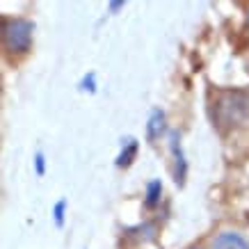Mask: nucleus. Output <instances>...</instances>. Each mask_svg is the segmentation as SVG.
Returning <instances> with one entry per match:
<instances>
[{
    "instance_id": "nucleus-1",
    "label": "nucleus",
    "mask_w": 249,
    "mask_h": 249,
    "mask_svg": "<svg viewBox=\"0 0 249 249\" xmlns=\"http://www.w3.org/2000/svg\"><path fill=\"white\" fill-rule=\"evenodd\" d=\"M249 117V91L242 89H224L217 91L213 103V121L217 128L227 130L238 126Z\"/></svg>"
},
{
    "instance_id": "nucleus-2",
    "label": "nucleus",
    "mask_w": 249,
    "mask_h": 249,
    "mask_svg": "<svg viewBox=\"0 0 249 249\" xmlns=\"http://www.w3.org/2000/svg\"><path fill=\"white\" fill-rule=\"evenodd\" d=\"M32 32L35 25L25 18H7V16L2 18L0 35H2V46L9 53H28L32 44Z\"/></svg>"
},
{
    "instance_id": "nucleus-3",
    "label": "nucleus",
    "mask_w": 249,
    "mask_h": 249,
    "mask_svg": "<svg viewBox=\"0 0 249 249\" xmlns=\"http://www.w3.org/2000/svg\"><path fill=\"white\" fill-rule=\"evenodd\" d=\"M169 146H172V156H174V178L178 185L185 183V174H188V162H185V156H183V149H181V135L172 130L169 135Z\"/></svg>"
},
{
    "instance_id": "nucleus-4",
    "label": "nucleus",
    "mask_w": 249,
    "mask_h": 249,
    "mask_svg": "<svg viewBox=\"0 0 249 249\" xmlns=\"http://www.w3.org/2000/svg\"><path fill=\"white\" fill-rule=\"evenodd\" d=\"M213 249H249V245L242 235L227 231V233L217 235V240L213 242Z\"/></svg>"
},
{
    "instance_id": "nucleus-5",
    "label": "nucleus",
    "mask_w": 249,
    "mask_h": 249,
    "mask_svg": "<svg viewBox=\"0 0 249 249\" xmlns=\"http://www.w3.org/2000/svg\"><path fill=\"white\" fill-rule=\"evenodd\" d=\"M137 149H140V142L133 140V137H128V140L124 142V146H121L119 156H117V167H128L130 162L135 160Z\"/></svg>"
},
{
    "instance_id": "nucleus-6",
    "label": "nucleus",
    "mask_w": 249,
    "mask_h": 249,
    "mask_svg": "<svg viewBox=\"0 0 249 249\" xmlns=\"http://www.w3.org/2000/svg\"><path fill=\"white\" fill-rule=\"evenodd\" d=\"M162 130H165V112L162 110H153L151 117H149V124H146V137L156 140V137L162 135Z\"/></svg>"
},
{
    "instance_id": "nucleus-7",
    "label": "nucleus",
    "mask_w": 249,
    "mask_h": 249,
    "mask_svg": "<svg viewBox=\"0 0 249 249\" xmlns=\"http://www.w3.org/2000/svg\"><path fill=\"white\" fill-rule=\"evenodd\" d=\"M160 195H162V183L151 181L146 185V208H156L160 204Z\"/></svg>"
},
{
    "instance_id": "nucleus-8",
    "label": "nucleus",
    "mask_w": 249,
    "mask_h": 249,
    "mask_svg": "<svg viewBox=\"0 0 249 249\" xmlns=\"http://www.w3.org/2000/svg\"><path fill=\"white\" fill-rule=\"evenodd\" d=\"M64 211H67V201H64V199H60V201L55 204V208H53L55 224H57V227H62V224H64Z\"/></svg>"
},
{
    "instance_id": "nucleus-9",
    "label": "nucleus",
    "mask_w": 249,
    "mask_h": 249,
    "mask_svg": "<svg viewBox=\"0 0 249 249\" xmlns=\"http://www.w3.org/2000/svg\"><path fill=\"white\" fill-rule=\"evenodd\" d=\"M94 80H96V76H94V73L85 76V80H83V89H87V91H96V85H94Z\"/></svg>"
},
{
    "instance_id": "nucleus-10",
    "label": "nucleus",
    "mask_w": 249,
    "mask_h": 249,
    "mask_svg": "<svg viewBox=\"0 0 249 249\" xmlns=\"http://www.w3.org/2000/svg\"><path fill=\"white\" fill-rule=\"evenodd\" d=\"M35 165H37V174H39V176H44V172H46L44 153H37V158H35Z\"/></svg>"
},
{
    "instance_id": "nucleus-11",
    "label": "nucleus",
    "mask_w": 249,
    "mask_h": 249,
    "mask_svg": "<svg viewBox=\"0 0 249 249\" xmlns=\"http://www.w3.org/2000/svg\"><path fill=\"white\" fill-rule=\"evenodd\" d=\"M124 5H126L124 0H114V2H110V9H112V12H117V9H121Z\"/></svg>"
}]
</instances>
